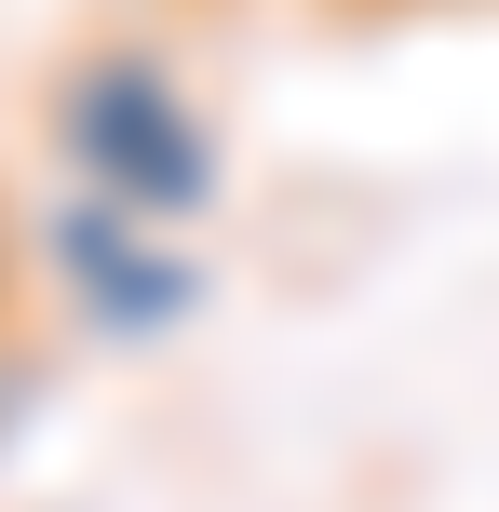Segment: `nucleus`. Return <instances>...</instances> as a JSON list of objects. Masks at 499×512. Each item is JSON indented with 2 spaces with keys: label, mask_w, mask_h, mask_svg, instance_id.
<instances>
[{
  "label": "nucleus",
  "mask_w": 499,
  "mask_h": 512,
  "mask_svg": "<svg viewBox=\"0 0 499 512\" xmlns=\"http://www.w3.org/2000/svg\"><path fill=\"white\" fill-rule=\"evenodd\" d=\"M54 149H68V189H95L122 216H162V230H189L230 189V149H216L203 95L135 41H95L54 68Z\"/></svg>",
  "instance_id": "f257e3e1"
},
{
  "label": "nucleus",
  "mask_w": 499,
  "mask_h": 512,
  "mask_svg": "<svg viewBox=\"0 0 499 512\" xmlns=\"http://www.w3.org/2000/svg\"><path fill=\"white\" fill-rule=\"evenodd\" d=\"M41 256H54V283H68L81 337H108V351H149V337H176L189 310H203V256L162 230V216H122V203H95V189L54 203Z\"/></svg>",
  "instance_id": "f03ea898"
},
{
  "label": "nucleus",
  "mask_w": 499,
  "mask_h": 512,
  "mask_svg": "<svg viewBox=\"0 0 499 512\" xmlns=\"http://www.w3.org/2000/svg\"><path fill=\"white\" fill-rule=\"evenodd\" d=\"M27 418H41V364H27V351H0V445H14Z\"/></svg>",
  "instance_id": "7ed1b4c3"
},
{
  "label": "nucleus",
  "mask_w": 499,
  "mask_h": 512,
  "mask_svg": "<svg viewBox=\"0 0 499 512\" xmlns=\"http://www.w3.org/2000/svg\"><path fill=\"white\" fill-rule=\"evenodd\" d=\"M351 14H486V0H351Z\"/></svg>",
  "instance_id": "20e7f679"
},
{
  "label": "nucleus",
  "mask_w": 499,
  "mask_h": 512,
  "mask_svg": "<svg viewBox=\"0 0 499 512\" xmlns=\"http://www.w3.org/2000/svg\"><path fill=\"white\" fill-rule=\"evenodd\" d=\"M0 310H14V230H0Z\"/></svg>",
  "instance_id": "39448f33"
}]
</instances>
